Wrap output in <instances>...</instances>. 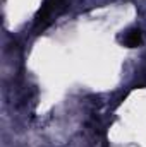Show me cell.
<instances>
[{
	"instance_id": "cell-1",
	"label": "cell",
	"mask_w": 146,
	"mask_h": 147,
	"mask_svg": "<svg viewBox=\"0 0 146 147\" xmlns=\"http://www.w3.org/2000/svg\"><path fill=\"white\" fill-rule=\"evenodd\" d=\"M120 41H122V45L127 46V48H136V46L141 43V31H139V29H129V31H126V33L122 34Z\"/></svg>"
}]
</instances>
